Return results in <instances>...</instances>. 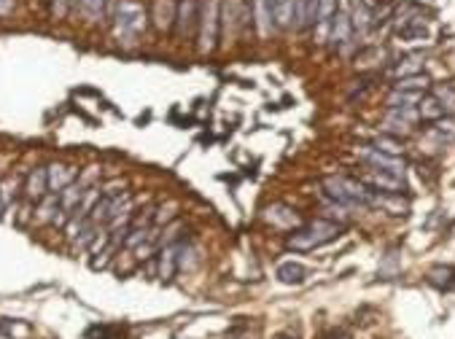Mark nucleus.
Listing matches in <instances>:
<instances>
[{"mask_svg": "<svg viewBox=\"0 0 455 339\" xmlns=\"http://www.w3.org/2000/svg\"><path fill=\"white\" fill-rule=\"evenodd\" d=\"M434 94L439 97V102L445 105V111L450 113V111H455V87H450V84H445V87H436L434 89Z\"/></svg>", "mask_w": 455, "mask_h": 339, "instance_id": "25", "label": "nucleus"}, {"mask_svg": "<svg viewBox=\"0 0 455 339\" xmlns=\"http://www.w3.org/2000/svg\"><path fill=\"white\" fill-rule=\"evenodd\" d=\"M351 32H353V25H351V17H345V14H334V19H331V28H329V41H331V46L334 49H342L348 41H351Z\"/></svg>", "mask_w": 455, "mask_h": 339, "instance_id": "9", "label": "nucleus"}, {"mask_svg": "<svg viewBox=\"0 0 455 339\" xmlns=\"http://www.w3.org/2000/svg\"><path fill=\"white\" fill-rule=\"evenodd\" d=\"M304 278H307V270L296 261H286L278 267V280L286 285H299V283H304Z\"/></svg>", "mask_w": 455, "mask_h": 339, "instance_id": "16", "label": "nucleus"}, {"mask_svg": "<svg viewBox=\"0 0 455 339\" xmlns=\"http://www.w3.org/2000/svg\"><path fill=\"white\" fill-rule=\"evenodd\" d=\"M146 30V8L135 0H122L116 11V32L122 38H135Z\"/></svg>", "mask_w": 455, "mask_h": 339, "instance_id": "3", "label": "nucleus"}, {"mask_svg": "<svg viewBox=\"0 0 455 339\" xmlns=\"http://www.w3.org/2000/svg\"><path fill=\"white\" fill-rule=\"evenodd\" d=\"M415 111H418V119H423V122H442V119L447 116L445 105L439 102V97L434 92L423 94L421 102L415 105Z\"/></svg>", "mask_w": 455, "mask_h": 339, "instance_id": "8", "label": "nucleus"}, {"mask_svg": "<svg viewBox=\"0 0 455 339\" xmlns=\"http://www.w3.org/2000/svg\"><path fill=\"white\" fill-rule=\"evenodd\" d=\"M256 19L264 35L275 28V0H256Z\"/></svg>", "mask_w": 455, "mask_h": 339, "instance_id": "18", "label": "nucleus"}, {"mask_svg": "<svg viewBox=\"0 0 455 339\" xmlns=\"http://www.w3.org/2000/svg\"><path fill=\"white\" fill-rule=\"evenodd\" d=\"M421 67H423V54H410V57L399 60V65L393 67V73H396L399 78H407V76H418Z\"/></svg>", "mask_w": 455, "mask_h": 339, "instance_id": "19", "label": "nucleus"}, {"mask_svg": "<svg viewBox=\"0 0 455 339\" xmlns=\"http://www.w3.org/2000/svg\"><path fill=\"white\" fill-rule=\"evenodd\" d=\"M3 210H5V199H3V191H0V216H3Z\"/></svg>", "mask_w": 455, "mask_h": 339, "instance_id": "28", "label": "nucleus"}, {"mask_svg": "<svg viewBox=\"0 0 455 339\" xmlns=\"http://www.w3.org/2000/svg\"><path fill=\"white\" fill-rule=\"evenodd\" d=\"M334 14H337V0H318V14H315L318 19H315V22H318L324 30L331 25Z\"/></svg>", "mask_w": 455, "mask_h": 339, "instance_id": "23", "label": "nucleus"}, {"mask_svg": "<svg viewBox=\"0 0 455 339\" xmlns=\"http://www.w3.org/2000/svg\"><path fill=\"white\" fill-rule=\"evenodd\" d=\"M14 8V0H0V17H5Z\"/></svg>", "mask_w": 455, "mask_h": 339, "instance_id": "27", "label": "nucleus"}, {"mask_svg": "<svg viewBox=\"0 0 455 339\" xmlns=\"http://www.w3.org/2000/svg\"><path fill=\"white\" fill-rule=\"evenodd\" d=\"M372 149H377L380 154H388V156H399L401 151H404L401 140H399V138H393V135H380V138H375Z\"/></svg>", "mask_w": 455, "mask_h": 339, "instance_id": "21", "label": "nucleus"}, {"mask_svg": "<svg viewBox=\"0 0 455 339\" xmlns=\"http://www.w3.org/2000/svg\"><path fill=\"white\" fill-rule=\"evenodd\" d=\"M393 89H399V92H418V94H428L431 89V81H428V76H407V78H399L396 81V87Z\"/></svg>", "mask_w": 455, "mask_h": 339, "instance_id": "17", "label": "nucleus"}, {"mask_svg": "<svg viewBox=\"0 0 455 339\" xmlns=\"http://www.w3.org/2000/svg\"><path fill=\"white\" fill-rule=\"evenodd\" d=\"M25 194H27V199H33V202L46 199V194H49V170H46V167H35L33 173L27 175V181H25Z\"/></svg>", "mask_w": 455, "mask_h": 339, "instance_id": "6", "label": "nucleus"}, {"mask_svg": "<svg viewBox=\"0 0 455 339\" xmlns=\"http://www.w3.org/2000/svg\"><path fill=\"white\" fill-rule=\"evenodd\" d=\"M46 170H49V191L52 194H60L65 186H70L76 181V170L67 167V164H52Z\"/></svg>", "mask_w": 455, "mask_h": 339, "instance_id": "11", "label": "nucleus"}, {"mask_svg": "<svg viewBox=\"0 0 455 339\" xmlns=\"http://www.w3.org/2000/svg\"><path fill=\"white\" fill-rule=\"evenodd\" d=\"M184 243V240H181ZM181 243H167L164 250L159 253V278L170 280L175 275V267H178V253H181Z\"/></svg>", "mask_w": 455, "mask_h": 339, "instance_id": "13", "label": "nucleus"}, {"mask_svg": "<svg viewBox=\"0 0 455 339\" xmlns=\"http://www.w3.org/2000/svg\"><path fill=\"white\" fill-rule=\"evenodd\" d=\"M267 218L272 221V223H278V226H291V223H296L299 221V216L293 213V210H289V208H283V205H275V208H269L267 210Z\"/></svg>", "mask_w": 455, "mask_h": 339, "instance_id": "22", "label": "nucleus"}, {"mask_svg": "<svg viewBox=\"0 0 455 339\" xmlns=\"http://www.w3.org/2000/svg\"><path fill=\"white\" fill-rule=\"evenodd\" d=\"M372 208H383L390 216H407L410 213V202L401 199L399 194H386V191H375L372 194Z\"/></svg>", "mask_w": 455, "mask_h": 339, "instance_id": "7", "label": "nucleus"}, {"mask_svg": "<svg viewBox=\"0 0 455 339\" xmlns=\"http://www.w3.org/2000/svg\"><path fill=\"white\" fill-rule=\"evenodd\" d=\"M326 197L331 202H337L340 208H372V194L375 188L353 178H345V175H337V178H326L324 181Z\"/></svg>", "mask_w": 455, "mask_h": 339, "instance_id": "1", "label": "nucleus"}, {"mask_svg": "<svg viewBox=\"0 0 455 339\" xmlns=\"http://www.w3.org/2000/svg\"><path fill=\"white\" fill-rule=\"evenodd\" d=\"M78 8H81V14H84L87 19H92V22H98L100 17H102V8H105V0H78Z\"/></svg>", "mask_w": 455, "mask_h": 339, "instance_id": "24", "label": "nucleus"}, {"mask_svg": "<svg viewBox=\"0 0 455 339\" xmlns=\"http://www.w3.org/2000/svg\"><path fill=\"white\" fill-rule=\"evenodd\" d=\"M369 184H372L375 191H386V194H399V191H404V178H401V175H393V173H377V170H372Z\"/></svg>", "mask_w": 455, "mask_h": 339, "instance_id": "12", "label": "nucleus"}, {"mask_svg": "<svg viewBox=\"0 0 455 339\" xmlns=\"http://www.w3.org/2000/svg\"><path fill=\"white\" fill-rule=\"evenodd\" d=\"M396 35L401 41H425L428 38V28L423 25V17H410L396 22Z\"/></svg>", "mask_w": 455, "mask_h": 339, "instance_id": "10", "label": "nucleus"}, {"mask_svg": "<svg viewBox=\"0 0 455 339\" xmlns=\"http://www.w3.org/2000/svg\"><path fill=\"white\" fill-rule=\"evenodd\" d=\"M175 19H178V35L181 38L184 35H192V28H195L197 22V0H181Z\"/></svg>", "mask_w": 455, "mask_h": 339, "instance_id": "14", "label": "nucleus"}, {"mask_svg": "<svg viewBox=\"0 0 455 339\" xmlns=\"http://www.w3.org/2000/svg\"><path fill=\"white\" fill-rule=\"evenodd\" d=\"M275 28H293V0H275Z\"/></svg>", "mask_w": 455, "mask_h": 339, "instance_id": "20", "label": "nucleus"}, {"mask_svg": "<svg viewBox=\"0 0 455 339\" xmlns=\"http://www.w3.org/2000/svg\"><path fill=\"white\" fill-rule=\"evenodd\" d=\"M202 22V32H199V49L202 52H213L216 41H219V0H205V11L199 17Z\"/></svg>", "mask_w": 455, "mask_h": 339, "instance_id": "4", "label": "nucleus"}, {"mask_svg": "<svg viewBox=\"0 0 455 339\" xmlns=\"http://www.w3.org/2000/svg\"><path fill=\"white\" fill-rule=\"evenodd\" d=\"M342 223L337 221H329V218H315L310 223H304L302 229H296L291 237H289V248L293 250H315V248L326 245L331 240H337L342 234Z\"/></svg>", "mask_w": 455, "mask_h": 339, "instance_id": "2", "label": "nucleus"}, {"mask_svg": "<svg viewBox=\"0 0 455 339\" xmlns=\"http://www.w3.org/2000/svg\"><path fill=\"white\" fill-rule=\"evenodd\" d=\"M428 283L431 285H436L439 291H450V288H455V270L453 267H431L428 270Z\"/></svg>", "mask_w": 455, "mask_h": 339, "instance_id": "15", "label": "nucleus"}, {"mask_svg": "<svg viewBox=\"0 0 455 339\" xmlns=\"http://www.w3.org/2000/svg\"><path fill=\"white\" fill-rule=\"evenodd\" d=\"M361 3H364L366 11H375V14H377L380 8H383V11H390V0H361Z\"/></svg>", "mask_w": 455, "mask_h": 339, "instance_id": "26", "label": "nucleus"}, {"mask_svg": "<svg viewBox=\"0 0 455 339\" xmlns=\"http://www.w3.org/2000/svg\"><path fill=\"white\" fill-rule=\"evenodd\" d=\"M364 159L372 164V170L377 173H393V175H401L404 178V162L399 156H388V154H380L377 149H366L364 151Z\"/></svg>", "mask_w": 455, "mask_h": 339, "instance_id": "5", "label": "nucleus"}]
</instances>
